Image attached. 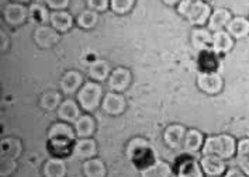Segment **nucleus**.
<instances>
[{
	"label": "nucleus",
	"instance_id": "1",
	"mask_svg": "<svg viewBox=\"0 0 249 177\" xmlns=\"http://www.w3.org/2000/svg\"><path fill=\"white\" fill-rule=\"evenodd\" d=\"M176 7L178 13L193 27H204L213 13L209 1L204 0H180Z\"/></svg>",
	"mask_w": 249,
	"mask_h": 177
},
{
	"label": "nucleus",
	"instance_id": "2",
	"mask_svg": "<svg viewBox=\"0 0 249 177\" xmlns=\"http://www.w3.org/2000/svg\"><path fill=\"white\" fill-rule=\"evenodd\" d=\"M236 139L228 134H220V135H211L204 141V145L201 148L203 155H215L225 160L234 158L236 153Z\"/></svg>",
	"mask_w": 249,
	"mask_h": 177
},
{
	"label": "nucleus",
	"instance_id": "3",
	"mask_svg": "<svg viewBox=\"0 0 249 177\" xmlns=\"http://www.w3.org/2000/svg\"><path fill=\"white\" fill-rule=\"evenodd\" d=\"M103 97L105 94H103L102 85L94 80H89L83 83V86L79 88V91L76 93V100L79 106L86 113H92L96 108H99L102 106Z\"/></svg>",
	"mask_w": 249,
	"mask_h": 177
},
{
	"label": "nucleus",
	"instance_id": "4",
	"mask_svg": "<svg viewBox=\"0 0 249 177\" xmlns=\"http://www.w3.org/2000/svg\"><path fill=\"white\" fill-rule=\"evenodd\" d=\"M3 18H4L6 24L16 28V27L24 24L30 18V10L26 4L10 1L3 9Z\"/></svg>",
	"mask_w": 249,
	"mask_h": 177
},
{
	"label": "nucleus",
	"instance_id": "5",
	"mask_svg": "<svg viewBox=\"0 0 249 177\" xmlns=\"http://www.w3.org/2000/svg\"><path fill=\"white\" fill-rule=\"evenodd\" d=\"M33 39L39 48L51 50L59 42L61 33H58L53 25H37L36 30H34V34H33Z\"/></svg>",
	"mask_w": 249,
	"mask_h": 177
},
{
	"label": "nucleus",
	"instance_id": "6",
	"mask_svg": "<svg viewBox=\"0 0 249 177\" xmlns=\"http://www.w3.org/2000/svg\"><path fill=\"white\" fill-rule=\"evenodd\" d=\"M197 86L206 94H218L224 88V80L217 72H200L197 76Z\"/></svg>",
	"mask_w": 249,
	"mask_h": 177
},
{
	"label": "nucleus",
	"instance_id": "7",
	"mask_svg": "<svg viewBox=\"0 0 249 177\" xmlns=\"http://www.w3.org/2000/svg\"><path fill=\"white\" fill-rule=\"evenodd\" d=\"M131 80L132 75L131 72H130V69L118 66V68H114L111 71V73H110L108 79H107V83H108L110 91L123 93V91H125L127 88H130Z\"/></svg>",
	"mask_w": 249,
	"mask_h": 177
},
{
	"label": "nucleus",
	"instance_id": "8",
	"mask_svg": "<svg viewBox=\"0 0 249 177\" xmlns=\"http://www.w3.org/2000/svg\"><path fill=\"white\" fill-rule=\"evenodd\" d=\"M100 107H102V110L106 114L116 117V115H121V114L125 111V108H127V100H125V97L121 93L108 91V93L105 94Z\"/></svg>",
	"mask_w": 249,
	"mask_h": 177
},
{
	"label": "nucleus",
	"instance_id": "9",
	"mask_svg": "<svg viewBox=\"0 0 249 177\" xmlns=\"http://www.w3.org/2000/svg\"><path fill=\"white\" fill-rule=\"evenodd\" d=\"M72 156L79 160H88L96 158L97 155V143L93 138H78L72 146Z\"/></svg>",
	"mask_w": 249,
	"mask_h": 177
},
{
	"label": "nucleus",
	"instance_id": "10",
	"mask_svg": "<svg viewBox=\"0 0 249 177\" xmlns=\"http://www.w3.org/2000/svg\"><path fill=\"white\" fill-rule=\"evenodd\" d=\"M200 164L203 167L204 175L209 177H223L224 173L227 172L225 159L215 155H203Z\"/></svg>",
	"mask_w": 249,
	"mask_h": 177
},
{
	"label": "nucleus",
	"instance_id": "11",
	"mask_svg": "<svg viewBox=\"0 0 249 177\" xmlns=\"http://www.w3.org/2000/svg\"><path fill=\"white\" fill-rule=\"evenodd\" d=\"M76 132L75 128L71 125L69 123L61 121L55 123L50 126L47 132V139L48 141H66V142H75L76 141Z\"/></svg>",
	"mask_w": 249,
	"mask_h": 177
},
{
	"label": "nucleus",
	"instance_id": "12",
	"mask_svg": "<svg viewBox=\"0 0 249 177\" xmlns=\"http://www.w3.org/2000/svg\"><path fill=\"white\" fill-rule=\"evenodd\" d=\"M82 86H83V76L78 71H68L61 77V82H59V88L66 96L78 93Z\"/></svg>",
	"mask_w": 249,
	"mask_h": 177
},
{
	"label": "nucleus",
	"instance_id": "13",
	"mask_svg": "<svg viewBox=\"0 0 249 177\" xmlns=\"http://www.w3.org/2000/svg\"><path fill=\"white\" fill-rule=\"evenodd\" d=\"M178 177H204V172L200 162L190 156H184L176 166Z\"/></svg>",
	"mask_w": 249,
	"mask_h": 177
},
{
	"label": "nucleus",
	"instance_id": "14",
	"mask_svg": "<svg viewBox=\"0 0 249 177\" xmlns=\"http://www.w3.org/2000/svg\"><path fill=\"white\" fill-rule=\"evenodd\" d=\"M234 42H235V39L227 33V30L215 31V33H213L211 51L215 52L217 55H227L234 48Z\"/></svg>",
	"mask_w": 249,
	"mask_h": 177
},
{
	"label": "nucleus",
	"instance_id": "15",
	"mask_svg": "<svg viewBox=\"0 0 249 177\" xmlns=\"http://www.w3.org/2000/svg\"><path fill=\"white\" fill-rule=\"evenodd\" d=\"M187 129L180 124H171L166 126V129L163 131V141L165 143L172 148V149H178L183 145L184 137H186Z\"/></svg>",
	"mask_w": 249,
	"mask_h": 177
},
{
	"label": "nucleus",
	"instance_id": "16",
	"mask_svg": "<svg viewBox=\"0 0 249 177\" xmlns=\"http://www.w3.org/2000/svg\"><path fill=\"white\" fill-rule=\"evenodd\" d=\"M213 33L207 27H195L192 31V45L198 52L211 50Z\"/></svg>",
	"mask_w": 249,
	"mask_h": 177
},
{
	"label": "nucleus",
	"instance_id": "17",
	"mask_svg": "<svg viewBox=\"0 0 249 177\" xmlns=\"http://www.w3.org/2000/svg\"><path fill=\"white\" fill-rule=\"evenodd\" d=\"M149 152H151L149 142L145 138H140V137L132 138L125 146V156L132 162H138L140 158H142Z\"/></svg>",
	"mask_w": 249,
	"mask_h": 177
},
{
	"label": "nucleus",
	"instance_id": "18",
	"mask_svg": "<svg viewBox=\"0 0 249 177\" xmlns=\"http://www.w3.org/2000/svg\"><path fill=\"white\" fill-rule=\"evenodd\" d=\"M58 114V118L61 121H65V123H75L79 117L82 115L80 114V106H79L78 101L71 100V99H66L61 103V106L58 107L56 110Z\"/></svg>",
	"mask_w": 249,
	"mask_h": 177
},
{
	"label": "nucleus",
	"instance_id": "19",
	"mask_svg": "<svg viewBox=\"0 0 249 177\" xmlns=\"http://www.w3.org/2000/svg\"><path fill=\"white\" fill-rule=\"evenodd\" d=\"M225 30L234 39H244L249 35V18L244 16L232 17Z\"/></svg>",
	"mask_w": 249,
	"mask_h": 177
},
{
	"label": "nucleus",
	"instance_id": "20",
	"mask_svg": "<svg viewBox=\"0 0 249 177\" xmlns=\"http://www.w3.org/2000/svg\"><path fill=\"white\" fill-rule=\"evenodd\" d=\"M232 18V14L228 9H215L211 13L210 18H209V23H207V28L210 30L211 33H215V31H221L225 30L228 23L231 21Z\"/></svg>",
	"mask_w": 249,
	"mask_h": 177
},
{
	"label": "nucleus",
	"instance_id": "21",
	"mask_svg": "<svg viewBox=\"0 0 249 177\" xmlns=\"http://www.w3.org/2000/svg\"><path fill=\"white\" fill-rule=\"evenodd\" d=\"M73 24H75V18L69 12L66 10L51 12L50 25H53L58 33H68L73 27Z\"/></svg>",
	"mask_w": 249,
	"mask_h": 177
},
{
	"label": "nucleus",
	"instance_id": "22",
	"mask_svg": "<svg viewBox=\"0 0 249 177\" xmlns=\"http://www.w3.org/2000/svg\"><path fill=\"white\" fill-rule=\"evenodd\" d=\"M73 128L78 138H92L96 131V120L89 113L82 114L73 123Z\"/></svg>",
	"mask_w": 249,
	"mask_h": 177
},
{
	"label": "nucleus",
	"instance_id": "23",
	"mask_svg": "<svg viewBox=\"0 0 249 177\" xmlns=\"http://www.w3.org/2000/svg\"><path fill=\"white\" fill-rule=\"evenodd\" d=\"M204 141L206 138H204L203 132L196 128H192V129H187V132H186L182 148L186 153H196V152L201 151Z\"/></svg>",
	"mask_w": 249,
	"mask_h": 177
},
{
	"label": "nucleus",
	"instance_id": "24",
	"mask_svg": "<svg viewBox=\"0 0 249 177\" xmlns=\"http://www.w3.org/2000/svg\"><path fill=\"white\" fill-rule=\"evenodd\" d=\"M173 170L172 166L165 160H154L144 166L141 170V177H171Z\"/></svg>",
	"mask_w": 249,
	"mask_h": 177
},
{
	"label": "nucleus",
	"instance_id": "25",
	"mask_svg": "<svg viewBox=\"0 0 249 177\" xmlns=\"http://www.w3.org/2000/svg\"><path fill=\"white\" fill-rule=\"evenodd\" d=\"M88 73H89L90 80L100 83V82H105L108 79V76L111 73V66L105 59H96L94 62L89 65Z\"/></svg>",
	"mask_w": 249,
	"mask_h": 177
},
{
	"label": "nucleus",
	"instance_id": "26",
	"mask_svg": "<svg viewBox=\"0 0 249 177\" xmlns=\"http://www.w3.org/2000/svg\"><path fill=\"white\" fill-rule=\"evenodd\" d=\"M44 177H65L66 163L62 158H50L42 166Z\"/></svg>",
	"mask_w": 249,
	"mask_h": 177
},
{
	"label": "nucleus",
	"instance_id": "27",
	"mask_svg": "<svg viewBox=\"0 0 249 177\" xmlns=\"http://www.w3.org/2000/svg\"><path fill=\"white\" fill-rule=\"evenodd\" d=\"M82 170H83L85 177H106L107 175V167H106L105 162L99 158L83 160Z\"/></svg>",
	"mask_w": 249,
	"mask_h": 177
},
{
	"label": "nucleus",
	"instance_id": "28",
	"mask_svg": "<svg viewBox=\"0 0 249 177\" xmlns=\"http://www.w3.org/2000/svg\"><path fill=\"white\" fill-rule=\"evenodd\" d=\"M236 166L249 176V138H242L236 145Z\"/></svg>",
	"mask_w": 249,
	"mask_h": 177
},
{
	"label": "nucleus",
	"instance_id": "29",
	"mask_svg": "<svg viewBox=\"0 0 249 177\" xmlns=\"http://www.w3.org/2000/svg\"><path fill=\"white\" fill-rule=\"evenodd\" d=\"M1 156H9L17 159L21 153H23V143L21 141L13 137L1 139Z\"/></svg>",
	"mask_w": 249,
	"mask_h": 177
},
{
	"label": "nucleus",
	"instance_id": "30",
	"mask_svg": "<svg viewBox=\"0 0 249 177\" xmlns=\"http://www.w3.org/2000/svg\"><path fill=\"white\" fill-rule=\"evenodd\" d=\"M62 94L59 91H55V90H50V91H45L41 99H39V107L45 111H55L58 110V107L61 106L62 103Z\"/></svg>",
	"mask_w": 249,
	"mask_h": 177
},
{
	"label": "nucleus",
	"instance_id": "31",
	"mask_svg": "<svg viewBox=\"0 0 249 177\" xmlns=\"http://www.w3.org/2000/svg\"><path fill=\"white\" fill-rule=\"evenodd\" d=\"M30 10V18L37 23L38 25H44L47 23H50V16H51V12L48 10L47 6L44 4H39V3H34L28 7Z\"/></svg>",
	"mask_w": 249,
	"mask_h": 177
},
{
	"label": "nucleus",
	"instance_id": "32",
	"mask_svg": "<svg viewBox=\"0 0 249 177\" xmlns=\"http://www.w3.org/2000/svg\"><path fill=\"white\" fill-rule=\"evenodd\" d=\"M99 21V13L93 12V10H83L78 14V17L75 18V23L78 24L79 28L83 30H90L93 27H96Z\"/></svg>",
	"mask_w": 249,
	"mask_h": 177
},
{
	"label": "nucleus",
	"instance_id": "33",
	"mask_svg": "<svg viewBox=\"0 0 249 177\" xmlns=\"http://www.w3.org/2000/svg\"><path fill=\"white\" fill-rule=\"evenodd\" d=\"M135 4V0H110V9L111 12L118 16L127 14L132 10Z\"/></svg>",
	"mask_w": 249,
	"mask_h": 177
},
{
	"label": "nucleus",
	"instance_id": "34",
	"mask_svg": "<svg viewBox=\"0 0 249 177\" xmlns=\"http://www.w3.org/2000/svg\"><path fill=\"white\" fill-rule=\"evenodd\" d=\"M17 170V162L13 158L1 156V164H0V176L10 177Z\"/></svg>",
	"mask_w": 249,
	"mask_h": 177
},
{
	"label": "nucleus",
	"instance_id": "35",
	"mask_svg": "<svg viewBox=\"0 0 249 177\" xmlns=\"http://www.w3.org/2000/svg\"><path fill=\"white\" fill-rule=\"evenodd\" d=\"M88 9L96 13L106 12L110 7V0H86Z\"/></svg>",
	"mask_w": 249,
	"mask_h": 177
},
{
	"label": "nucleus",
	"instance_id": "36",
	"mask_svg": "<svg viewBox=\"0 0 249 177\" xmlns=\"http://www.w3.org/2000/svg\"><path fill=\"white\" fill-rule=\"evenodd\" d=\"M71 0H45V6L51 12H58V10H66L69 7Z\"/></svg>",
	"mask_w": 249,
	"mask_h": 177
},
{
	"label": "nucleus",
	"instance_id": "37",
	"mask_svg": "<svg viewBox=\"0 0 249 177\" xmlns=\"http://www.w3.org/2000/svg\"><path fill=\"white\" fill-rule=\"evenodd\" d=\"M223 177H249L248 175H245L239 167H230L227 169V172L224 173Z\"/></svg>",
	"mask_w": 249,
	"mask_h": 177
},
{
	"label": "nucleus",
	"instance_id": "38",
	"mask_svg": "<svg viewBox=\"0 0 249 177\" xmlns=\"http://www.w3.org/2000/svg\"><path fill=\"white\" fill-rule=\"evenodd\" d=\"M0 38H1V47H0V50H1V52H6V51L9 50V37L6 34V31H1L0 33Z\"/></svg>",
	"mask_w": 249,
	"mask_h": 177
},
{
	"label": "nucleus",
	"instance_id": "39",
	"mask_svg": "<svg viewBox=\"0 0 249 177\" xmlns=\"http://www.w3.org/2000/svg\"><path fill=\"white\" fill-rule=\"evenodd\" d=\"M162 1H163L165 4H168V6H178L180 0H162Z\"/></svg>",
	"mask_w": 249,
	"mask_h": 177
},
{
	"label": "nucleus",
	"instance_id": "40",
	"mask_svg": "<svg viewBox=\"0 0 249 177\" xmlns=\"http://www.w3.org/2000/svg\"><path fill=\"white\" fill-rule=\"evenodd\" d=\"M12 1H16V3H21V4H28V3H31V0H12Z\"/></svg>",
	"mask_w": 249,
	"mask_h": 177
},
{
	"label": "nucleus",
	"instance_id": "41",
	"mask_svg": "<svg viewBox=\"0 0 249 177\" xmlns=\"http://www.w3.org/2000/svg\"><path fill=\"white\" fill-rule=\"evenodd\" d=\"M204 1H210V0H204Z\"/></svg>",
	"mask_w": 249,
	"mask_h": 177
}]
</instances>
